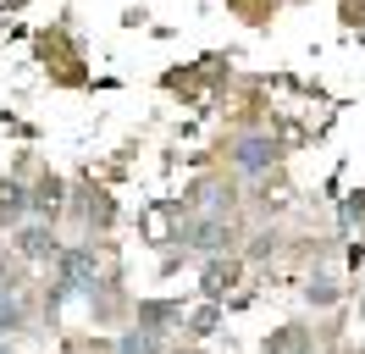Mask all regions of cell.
Returning <instances> with one entry per match:
<instances>
[{"mask_svg":"<svg viewBox=\"0 0 365 354\" xmlns=\"http://www.w3.org/2000/svg\"><path fill=\"white\" fill-rule=\"evenodd\" d=\"M56 288H50V310H61L67 299H94V288H100V261H94V249H61L56 255Z\"/></svg>","mask_w":365,"mask_h":354,"instance_id":"cell-1","label":"cell"},{"mask_svg":"<svg viewBox=\"0 0 365 354\" xmlns=\"http://www.w3.org/2000/svg\"><path fill=\"white\" fill-rule=\"evenodd\" d=\"M178 243H182V249H194V255H227L232 243H238V227H232V216L205 211V216H188L178 227Z\"/></svg>","mask_w":365,"mask_h":354,"instance_id":"cell-2","label":"cell"},{"mask_svg":"<svg viewBox=\"0 0 365 354\" xmlns=\"http://www.w3.org/2000/svg\"><path fill=\"white\" fill-rule=\"evenodd\" d=\"M272 161H277V144L266 133H244V138L232 144V166H238V172H272Z\"/></svg>","mask_w":365,"mask_h":354,"instance_id":"cell-3","label":"cell"},{"mask_svg":"<svg viewBox=\"0 0 365 354\" xmlns=\"http://www.w3.org/2000/svg\"><path fill=\"white\" fill-rule=\"evenodd\" d=\"M238 277H244V266L227 255H205V277H200V288H205V299H222L227 288H238Z\"/></svg>","mask_w":365,"mask_h":354,"instance_id":"cell-4","label":"cell"},{"mask_svg":"<svg viewBox=\"0 0 365 354\" xmlns=\"http://www.w3.org/2000/svg\"><path fill=\"white\" fill-rule=\"evenodd\" d=\"M17 255H28V261H56V255H61V238L50 233L45 221H34V227L17 233Z\"/></svg>","mask_w":365,"mask_h":354,"instance_id":"cell-5","label":"cell"},{"mask_svg":"<svg viewBox=\"0 0 365 354\" xmlns=\"http://www.w3.org/2000/svg\"><path fill=\"white\" fill-rule=\"evenodd\" d=\"M266 354H316V343H310L304 327H277L272 338H266Z\"/></svg>","mask_w":365,"mask_h":354,"instance_id":"cell-6","label":"cell"},{"mask_svg":"<svg viewBox=\"0 0 365 354\" xmlns=\"http://www.w3.org/2000/svg\"><path fill=\"white\" fill-rule=\"evenodd\" d=\"M61 199H67L61 177H45L39 188H28V211H39V216H56V211H61Z\"/></svg>","mask_w":365,"mask_h":354,"instance_id":"cell-7","label":"cell"},{"mask_svg":"<svg viewBox=\"0 0 365 354\" xmlns=\"http://www.w3.org/2000/svg\"><path fill=\"white\" fill-rule=\"evenodd\" d=\"M17 332H28V310L17 293H0V338H17Z\"/></svg>","mask_w":365,"mask_h":354,"instance_id":"cell-8","label":"cell"},{"mask_svg":"<svg viewBox=\"0 0 365 354\" xmlns=\"http://www.w3.org/2000/svg\"><path fill=\"white\" fill-rule=\"evenodd\" d=\"M116 354H160V332H150V327L122 332V338H116Z\"/></svg>","mask_w":365,"mask_h":354,"instance_id":"cell-9","label":"cell"},{"mask_svg":"<svg viewBox=\"0 0 365 354\" xmlns=\"http://www.w3.org/2000/svg\"><path fill=\"white\" fill-rule=\"evenodd\" d=\"M166 315H182V305H172V299H144V305H138V327L160 332V327H166Z\"/></svg>","mask_w":365,"mask_h":354,"instance_id":"cell-10","label":"cell"},{"mask_svg":"<svg viewBox=\"0 0 365 354\" xmlns=\"http://www.w3.org/2000/svg\"><path fill=\"white\" fill-rule=\"evenodd\" d=\"M28 211V188L23 183H0V221H17Z\"/></svg>","mask_w":365,"mask_h":354,"instance_id":"cell-11","label":"cell"},{"mask_svg":"<svg viewBox=\"0 0 365 354\" xmlns=\"http://www.w3.org/2000/svg\"><path fill=\"white\" fill-rule=\"evenodd\" d=\"M200 205H205V211H216V216H232V188H222V183H205Z\"/></svg>","mask_w":365,"mask_h":354,"instance_id":"cell-12","label":"cell"},{"mask_svg":"<svg viewBox=\"0 0 365 354\" xmlns=\"http://www.w3.org/2000/svg\"><path fill=\"white\" fill-rule=\"evenodd\" d=\"M304 299H310V305H321V310H327V305H338V283H327V277H316V283L304 288Z\"/></svg>","mask_w":365,"mask_h":354,"instance_id":"cell-13","label":"cell"},{"mask_svg":"<svg viewBox=\"0 0 365 354\" xmlns=\"http://www.w3.org/2000/svg\"><path fill=\"white\" fill-rule=\"evenodd\" d=\"M188 332H200V338H205V332H216V299H205V305L188 315Z\"/></svg>","mask_w":365,"mask_h":354,"instance_id":"cell-14","label":"cell"},{"mask_svg":"<svg viewBox=\"0 0 365 354\" xmlns=\"http://www.w3.org/2000/svg\"><path fill=\"white\" fill-rule=\"evenodd\" d=\"M17 288H23V266L11 255H0V293H17Z\"/></svg>","mask_w":365,"mask_h":354,"instance_id":"cell-15","label":"cell"},{"mask_svg":"<svg viewBox=\"0 0 365 354\" xmlns=\"http://www.w3.org/2000/svg\"><path fill=\"white\" fill-rule=\"evenodd\" d=\"M360 321H365V293H360Z\"/></svg>","mask_w":365,"mask_h":354,"instance_id":"cell-16","label":"cell"},{"mask_svg":"<svg viewBox=\"0 0 365 354\" xmlns=\"http://www.w3.org/2000/svg\"><path fill=\"white\" fill-rule=\"evenodd\" d=\"M182 354H200V349H182Z\"/></svg>","mask_w":365,"mask_h":354,"instance_id":"cell-17","label":"cell"},{"mask_svg":"<svg viewBox=\"0 0 365 354\" xmlns=\"http://www.w3.org/2000/svg\"><path fill=\"white\" fill-rule=\"evenodd\" d=\"M0 354H6V349H0Z\"/></svg>","mask_w":365,"mask_h":354,"instance_id":"cell-18","label":"cell"}]
</instances>
